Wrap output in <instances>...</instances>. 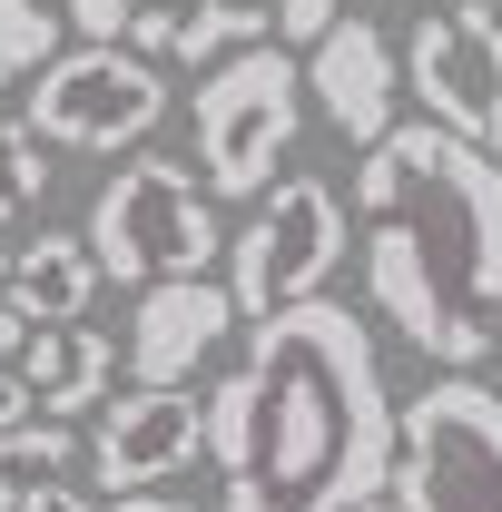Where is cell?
<instances>
[{
  "instance_id": "1",
  "label": "cell",
  "mask_w": 502,
  "mask_h": 512,
  "mask_svg": "<svg viewBox=\"0 0 502 512\" xmlns=\"http://www.w3.org/2000/svg\"><path fill=\"white\" fill-rule=\"evenodd\" d=\"M394 384L375 316L306 296L247 325V355L207 384L217 512H355L394 483Z\"/></svg>"
},
{
  "instance_id": "2",
  "label": "cell",
  "mask_w": 502,
  "mask_h": 512,
  "mask_svg": "<svg viewBox=\"0 0 502 512\" xmlns=\"http://www.w3.org/2000/svg\"><path fill=\"white\" fill-rule=\"evenodd\" d=\"M365 306L434 375H483L502 345V158L414 119L355 168Z\"/></svg>"
},
{
  "instance_id": "3",
  "label": "cell",
  "mask_w": 502,
  "mask_h": 512,
  "mask_svg": "<svg viewBox=\"0 0 502 512\" xmlns=\"http://www.w3.org/2000/svg\"><path fill=\"white\" fill-rule=\"evenodd\" d=\"M394 512H502V394L483 375H434L394 404Z\"/></svg>"
},
{
  "instance_id": "4",
  "label": "cell",
  "mask_w": 502,
  "mask_h": 512,
  "mask_svg": "<svg viewBox=\"0 0 502 512\" xmlns=\"http://www.w3.org/2000/svg\"><path fill=\"white\" fill-rule=\"evenodd\" d=\"M89 256H99V276H119V286H158V276H207V256H227V227H217V207L197 188L178 158H158V148H138L109 188L89 197Z\"/></svg>"
},
{
  "instance_id": "5",
  "label": "cell",
  "mask_w": 502,
  "mask_h": 512,
  "mask_svg": "<svg viewBox=\"0 0 502 512\" xmlns=\"http://www.w3.org/2000/svg\"><path fill=\"white\" fill-rule=\"evenodd\" d=\"M188 128H197L207 197H266L276 188V158L306 128V69L286 60L276 40H256V50H237V60H217L197 79Z\"/></svg>"
},
{
  "instance_id": "6",
  "label": "cell",
  "mask_w": 502,
  "mask_h": 512,
  "mask_svg": "<svg viewBox=\"0 0 502 512\" xmlns=\"http://www.w3.org/2000/svg\"><path fill=\"white\" fill-rule=\"evenodd\" d=\"M40 89H30V138L40 148H79V158H119L138 148L148 128L168 119V79L158 60H138L119 40H79V50H50V60L30 69Z\"/></svg>"
},
{
  "instance_id": "7",
  "label": "cell",
  "mask_w": 502,
  "mask_h": 512,
  "mask_svg": "<svg viewBox=\"0 0 502 512\" xmlns=\"http://www.w3.org/2000/svg\"><path fill=\"white\" fill-rule=\"evenodd\" d=\"M345 266V197L325 178H276L256 197V217L227 237V296H237V325L286 316L325 296V276Z\"/></svg>"
},
{
  "instance_id": "8",
  "label": "cell",
  "mask_w": 502,
  "mask_h": 512,
  "mask_svg": "<svg viewBox=\"0 0 502 512\" xmlns=\"http://www.w3.org/2000/svg\"><path fill=\"white\" fill-rule=\"evenodd\" d=\"M394 69H404V99L434 128L502 158V20H493V0H434L404 30Z\"/></svg>"
},
{
  "instance_id": "9",
  "label": "cell",
  "mask_w": 502,
  "mask_h": 512,
  "mask_svg": "<svg viewBox=\"0 0 502 512\" xmlns=\"http://www.w3.org/2000/svg\"><path fill=\"white\" fill-rule=\"evenodd\" d=\"M197 453H207V404H197L188 384H128L119 404H99L79 463L99 483H119V493H148V483L188 473Z\"/></svg>"
},
{
  "instance_id": "10",
  "label": "cell",
  "mask_w": 502,
  "mask_h": 512,
  "mask_svg": "<svg viewBox=\"0 0 502 512\" xmlns=\"http://www.w3.org/2000/svg\"><path fill=\"white\" fill-rule=\"evenodd\" d=\"M227 335H237L227 276H158V286H138V325H128L119 365L128 384H188Z\"/></svg>"
},
{
  "instance_id": "11",
  "label": "cell",
  "mask_w": 502,
  "mask_h": 512,
  "mask_svg": "<svg viewBox=\"0 0 502 512\" xmlns=\"http://www.w3.org/2000/svg\"><path fill=\"white\" fill-rule=\"evenodd\" d=\"M306 89H315V109H325V128H345L355 148H375L384 128H394V99H404L394 40H384L365 10H355V20H335V30L306 50Z\"/></svg>"
},
{
  "instance_id": "12",
  "label": "cell",
  "mask_w": 502,
  "mask_h": 512,
  "mask_svg": "<svg viewBox=\"0 0 502 512\" xmlns=\"http://www.w3.org/2000/svg\"><path fill=\"white\" fill-rule=\"evenodd\" d=\"M20 384H30V404L40 414H99L109 404V384H119V345L99 335V325H30V345H20Z\"/></svg>"
},
{
  "instance_id": "13",
  "label": "cell",
  "mask_w": 502,
  "mask_h": 512,
  "mask_svg": "<svg viewBox=\"0 0 502 512\" xmlns=\"http://www.w3.org/2000/svg\"><path fill=\"white\" fill-rule=\"evenodd\" d=\"M99 286H109V276H99L89 237H79V227H40V237L10 247V286H0V296H10L30 325H79L89 306H99Z\"/></svg>"
},
{
  "instance_id": "14",
  "label": "cell",
  "mask_w": 502,
  "mask_h": 512,
  "mask_svg": "<svg viewBox=\"0 0 502 512\" xmlns=\"http://www.w3.org/2000/svg\"><path fill=\"white\" fill-rule=\"evenodd\" d=\"M79 453H89V434L60 424V414L10 424V434H0V512H20L40 483H69V473H79Z\"/></svg>"
},
{
  "instance_id": "15",
  "label": "cell",
  "mask_w": 502,
  "mask_h": 512,
  "mask_svg": "<svg viewBox=\"0 0 502 512\" xmlns=\"http://www.w3.org/2000/svg\"><path fill=\"white\" fill-rule=\"evenodd\" d=\"M256 40H276V20L256 10V0H207V10H178V60L188 69H217V60H237V50H256Z\"/></svg>"
},
{
  "instance_id": "16",
  "label": "cell",
  "mask_w": 502,
  "mask_h": 512,
  "mask_svg": "<svg viewBox=\"0 0 502 512\" xmlns=\"http://www.w3.org/2000/svg\"><path fill=\"white\" fill-rule=\"evenodd\" d=\"M50 50H60V10H40V0H0V89H20Z\"/></svg>"
},
{
  "instance_id": "17",
  "label": "cell",
  "mask_w": 502,
  "mask_h": 512,
  "mask_svg": "<svg viewBox=\"0 0 502 512\" xmlns=\"http://www.w3.org/2000/svg\"><path fill=\"white\" fill-rule=\"evenodd\" d=\"M40 197H50V158H40V138H30L20 119H0V227H20Z\"/></svg>"
},
{
  "instance_id": "18",
  "label": "cell",
  "mask_w": 502,
  "mask_h": 512,
  "mask_svg": "<svg viewBox=\"0 0 502 512\" xmlns=\"http://www.w3.org/2000/svg\"><path fill=\"white\" fill-rule=\"evenodd\" d=\"M266 20H276V40H286V50H315V40L345 20V0H276Z\"/></svg>"
},
{
  "instance_id": "19",
  "label": "cell",
  "mask_w": 502,
  "mask_h": 512,
  "mask_svg": "<svg viewBox=\"0 0 502 512\" xmlns=\"http://www.w3.org/2000/svg\"><path fill=\"white\" fill-rule=\"evenodd\" d=\"M168 40H178V10H158V0H138L119 30V50H138V60H168Z\"/></svg>"
},
{
  "instance_id": "20",
  "label": "cell",
  "mask_w": 502,
  "mask_h": 512,
  "mask_svg": "<svg viewBox=\"0 0 502 512\" xmlns=\"http://www.w3.org/2000/svg\"><path fill=\"white\" fill-rule=\"evenodd\" d=\"M128 10H138V0H60V20L79 30V40H119Z\"/></svg>"
},
{
  "instance_id": "21",
  "label": "cell",
  "mask_w": 502,
  "mask_h": 512,
  "mask_svg": "<svg viewBox=\"0 0 502 512\" xmlns=\"http://www.w3.org/2000/svg\"><path fill=\"white\" fill-rule=\"evenodd\" d=\"M30 414H40V404H30V384H20V365H0V434H10V424H30Z\"/></svg>"
},
{
  "instance_id": "22",
  "label": "cell",
  "mask_w": 502,
  "mask_h": 512,
  "mask_svg": "<svg viewBox=\"0 0 502 512\" xmlns=\"http://www.w3.org/2000/svg\"><path fill=\"white\" fill-rule=\"evenodd\" d=\"M20 512H99V503H89L79 483H40V493H30V503H20Z\"/></svg>"
},
{
  "instance_id": "23",
  "label": "cell",
  "mask_w": 502,
  "mask_h": 512,
  "mask_svg": "<svg viewBox=\"0 0 502 512\" xmlns=\"http://www.w3.org/2000/svg\"><path fill=\"white\" fill-rule=\"evenodd\" d=\"M20 345H30V316H20V306L0 296V365H20Z\"/></svg>"
},
{
  "instance_id": "24",
  "label": "cell",
  "mask_w": 502,
  "mask_h": 512,
  "mask_svg": "<svg viewBox=\"0 0 502 512\" xmlns=\"http://www.w3.org/2000/svg\"><path fill=\"white\" fill-rule=\"evenodd\" d=\"M109 512H197V503H178V493H158V483H148V493H119Z\"/></svg>"
},
{
  "instance_id": "25",
  "label": "cell",
  "mask_w": 502,
  "mask_h": 512,
  "mask_svg": "<svg viewBox=\"0 0 502 512\" xmlns=\"http://www.w3.org/2000/svg\"><path fill=\"white\" fill-rule=\"evenodd\" d=\"M10 247H20V237H0V286H10Z\"/></svg>"
},
{
  "instance_id": "26",
  "label": "cell",
  "mask_w": 502,
  "mask_h": 512,
  "mask_svg": "<svg viewBox=\"0 0 502 512\" xmlns=\"http://www.w3.org/2000/svg\"><path fill=\"white\" fill-rule=\"evenodd\" d=\"M355 512H394V503H384V493H375V503H355Z\"/></svg>"
},
{
  "instance_id": "27",
  "label": "cell",
  "mask_w": 502,
  "mask_h": 512,
  "mask_svg": "<svg viewBox=\"0 0 502 512\" xmlns=\"http://www.w3.org/2000/svg\"><path fill=\"white\" fill-rule=\"evenodd\" d=\"M158 10H178V0H158Z\"/></svg>"
},
{
  "instance_id": "28",
  "label": "cell",
  "mask_w": 502,
  "mask_h": 512,
  "mask_svg": "<svg viewBox=\"0 0 502 512\" xmlns=\"http://www.w3.org/2000/svg\"><path fill=\"white\" fill-rule=\"evenodd\" d=\"M493 20H502V0H493Z\"/></svg>"
}]
</instances>
